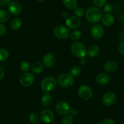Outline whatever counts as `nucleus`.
Instances as JSON below:
<instances>
[{
    "mask_svg": "<svg viewBox=\"0 0 124 124\" xmlns=\"http://www.w3.org/2000/svg\"><path fill=\"white\" fill-rule=\"evenodd\" d=\"M104 70L107 72H113L117 70L118 68V65L115 61L109 60L104 64Z\"/></svg>",
    "mask_w": 124,
    "mask_h": 124,
    "instance_id": "nucleus-16",
    "label": "nucleus"
},
{
    "mask_svg": "<svg viewBox=\"0 0 124 124\" xmlns=\"http://www.w3.org/2000/svg\"><path fill=\"white\" fill-rule=\"evenodd\" d=\"M91 34L95 39H101L104 35V29L102 25L95 24L91 28Z\"/></svg>",
    "mask_w": 124,
    "mask_h": 124,
    "instance_id": "nucleus-9",
    "label": "nucleus"
},
{
    "mask_svg": "<svg viewBox=\"0 0 124 124\" xmlns=\"http://www.w3.org/2000/svg\"><path fill=\"white\" fill-rule=\"evenodd\" d=\"M78 94L79 97L82 99L89 100L93 96V91L89 86L83 85L80 86L78 88Z\"/></svg>",
    "mask_w": 124,
    "mask_h": 124,
    "instance_id": "nucleus-6",
    "label": "nucleus"
},
{
    "mask_svg": "<svg viewBox=\"0 0 124 124\" xmlns=\"http://www.w3.org/2000/svg\"><path fill=\"white\" fill-rule=\"evenodd\" d=\"M123 29H124V23L123 24Z\"/></svg>",
    "mask_w": 124,
    "mask_h": 124,
    "instance_id": "nucleus-42",
    "label": "nucleus"
},
{
    "mask_svg": "<svg viewBox=\"0 0 124 124\" xmlns=\"http://www.w3.org/2000/svg\"><path fill=\"white\" fill-rule=\"evenodd\" d=\"M118 51L122 55H124V41L119 44L118 46Z\"/></svg>",
    "mask_w": 124,
    "mask_h": 124,
    "instance_id": "nucleus-35",
    "label": "nucleus"
},
{
    "mask_svg": "<svg viewBox=\"0 0 124 124\" xmlns=\"http://www.w3.org/2000/svg\"><path fill=\"white\" fill-rule=\"evenodd\" d=\"M9 15L7 11L0 9V23H6L9 20Z\"/></svg>",
    "mask_w": 124,
    "mask_h": 124,
    "instance_id": "nucleus-25",
    "label": "nucleus"
},
{
    "mask_svg": "<svg viewBox=\"0 0 124 124\" xmlns=\"http://www.w3.org/2000/svg\"><path fill=\"white\" fill-rule=\"evenodd\" d=\"M20 70L23 72H28L30 69H31V65H30L29 62H28L27 61H23L21 63H20Z\"/></svg>",
    "mask_w": 124,
    "mask_h": 124,
    "instance_id": "nucleus-26",
    "label": "nucleus"
},
{
    "mask_svg": "<svg viewBox=\"0 0 124 124\" xmlns=\"http://www.w3.org/2000/svg\"><path fill=\"white\" fill-rule=\"evenodd\" d=\"M87 20L92 23H97L102 19V12L97 7H91L87 9L85 13Z\"/></svg>",
    "mask_w": 124,
    "mask_h": 124,
    "instance_id": "nucleus-1",
    "label": "nucleus"
},
{
    "mask_svg": "<svg viewBox=\"0 0 124 124\" xmlns=\"http://www.w3.org/2000/svg\"><path fill=\"white\" fill-rule=\"evenodd\" d=\"M70 113L71 114V116H77L78 114V110L75 108H71Z\"/></svg>",
    "mask_w": 124,
    "mask_h": 124,
    "instance_id": "nucleus-37",
    "label": "nucleus"
},
{
    "mask_svg": "<svg viewBox=\"0 0 124 124\" xmlns=\"http://www.w3.org/2000/svg\"><path fill=\"white\" fill-rule=\"evenodd\" d=\"M98 124H115V122L112 119L107 118V119H103L102 121L99 122Z\"/></svg>",
    "mask_w": 124,
    "mask_h": 124,
    "instance_id": "nucleus-33",
    "label": "nucleus"
},
{
    "mask_svg": "<svg viewBox=\"0 0 124 124\" xmlns=\"http://www.w3.org/2000/svg\"><path fill=\"white\" fill-rule=\"evenodd\" d=\"M116 95L113 92H108L105 93L102 97L103 103L107 107L113 106L116 103Z\"/></svg>",
    "mask_w": 124,
    "mask_h": 124,
    "instance_id": "nucleus-11",
    "label": "nucleus"
},
{
    "mask_svg": "<svg viewBox=\"0 0 124 124\" xmlns=\"http://www.w3.org/2000/svg\"><path fill=\"white\" fill-rule=\"evenodd\" d=\"M31 71L34 74H40L43 71L44 69V65L42 63L39 62H34L31 66Z\"/></svg>",
    "mask_w": 124,
    "mask_h": 124,
    "instance_id": "nucleus-19",
    "label": "nucleus"
},
{
    "mask_svg": "<svg viewBox=\"0 0 124 124\" xmlns=\"http://www.w3.org/2000/svg\"><path fill=\"white\" fill-rule=\"evenodd\" d=\"M54 34L57 39L64 40L68 39L70 36V31L67 27L60 25L55 27L54 30Z\"/></svg>",
    "mask_w": 124,
    "mask_h": 124,
    "instance_id": "nucleus-5",
    "label": "nucleus"
},
{
    "mask_svg": "<svg viewBox=\"0 0 124 124\" xmlns=\"http://www.w3.org/2000/svg\"><path fill=\"white\" fill-rule=\"evenodd\" d=\"M41 104L45 107H49L52 103V98L48 93H46L42 96L41 99Z\"/></svg>",
    "mask_w": 124,
    "mask_h": 124,
    "instance_id": "nucleus-21",
    "label": "nucleus"
},
{
    "mask_svg": "<svg viewBox=\"0 0 124 124\" xmlns=\"http://www.w3.org/2000/svg\"><path fill=\"white\" fill-rule=\"evenodd\" d=\"M40 120L45 124H51L54 120V114L51 110L45 109L40 113Z\"/></svg>",
    "mask_w": 124,
    "mask_h": 124,
    "instance_id": "nucleus-8",
    "label": "nucleus"
},
{
    "mask_svg": "<svg viewBox=\"0 0 124 124\" xmlns=\"http://www.w3.org/2000/svg\"><path fill=\"white\" fill-rule=\"evenodd\" d=\"M8 11L10 14L14 15H17L21 14L22 11V6L16 1H12L8 5Z\"/></svg>",
    "mask_w": 124,
    "mask_h": 124,
    "instance_id": "nucleus-12",
    "label": "nucleus"
},
{
    "mask_svg": "<svg viewBox=\"0 0 124 124\" xmlns=\"http://www.w3.org/2000/svg\"><path fill=\"white\" fill-rule=\"evenodd\" d=\"M38 1H40V2H43V1H45V0H37Z\"/></svg>",
    "mask_w": 124,
    "mask_h": 124,
    "instance_id": "nucleus-41",
    "label": "nucleus"
},
{
    "mask_svg": "<svg viewBox=\"0 0 124 124\" xmlns=\"http://www.w3.org/2000/svg\"><path fill=\"white\" fill-rule=\"evenodd\" d=\"M4 75H5V71H4V70L3 68L0 66V80L4 77Z\"/></svg>",
    "mask_w": 124,
    "mask_h": 124,
    "instance_id": "nucleus-38",
    "label": "nucleus"
},
{
    "mask_svg": "<svg viewBox=\"0 0 124 124\" xmlns=\"http://www.w3.org/2000/svg\"><path fill=\"white\" fill-rule=\"evenodd\" d=\"M87 63L86 60L85 59V58H82L80 60V64L82 65H85Z\"/></svg>",
    "mask_w": 124,
    "mask_h": 124,
    "instance_id": "nucleus-39",
    "label": "nucleus"
},
{
    "mask_svg": "<svg viewBox=\"0 0 124 124\" xmlns=\"http://www.w3.org/2000/svg\"><path fill=\"white\" fill-rule=\"evenodd\" d=\"M62 15L63 17L64 18H66L68 16V13L66 12H63L62 13Z\"/></svg>",
    "mask_w": 124,
    "mask_h": 124,
    "instance_id": "nucleus-40",
    "label": "nucleus"
},
{
    "mask_svg": "<svg viewBox=\"0 0 124 124\" xmlns=\"http://www.w3.org/2000/svg\"><path fill=\"white\" fill-rule=\"evenodd\" d=\"M57 83V81L54 77H47L42 80L40 83V86L43 91L49 93L55 88Z\"/></svg>",
    "mask_w": 124,
    "mask_h": 124,
    "instance_id": "nucleus-3",
    "label": "nucleus"
},
{
    "mask_svg": "<svg viewBox=\"0 0 124 124\" xmlns=\"http://www.w3.org/2000/svg\"><path fill=\"white\" fill-rule=\"evenodd\" d=\"M110 76L108 74L105 72H101L96 77V81L99 85H104L108 83L110 81Z\"/></svg>",
    "mask_w": 124,
    "mask_h": 124,
    "instance_id": "nucleus-15",
    "label": "nucleus"
},
{
    "mask_svg": "<svg viewBox=\"0 0 124 124\" xmlns=\"http://www.w3.org/2000/svg\"><path fill=\"white\" fill-rule=\"evenodd\" d=\"M107 0H93V4L97 8H101L105 6Z\"/></svg>",
    "mask_w": 124,
    "mask_h": 124,
    "instance_id": "nucleus-31",
    "label": "nucleus"
},
{
    "mask_svg": "<svg viewBox=\"0 0 124 124\" xmlns=\"http://www.w3.org/2000/svg\"><path fill=\"white\" fill-rule=\"evenodd\" d=\"M6 27L3 24L0 23V36L4 35L5 33L6 32Z\"/></svg>",
    "mask_w": 124,
    "mask_h": 124,
    "instance_id": "nucleus-34",
    "label": "nucleus"
},
{
    "mask_svg": "<svg viewBox=\"0 0 124 124\" xmlns=\"http://www.w3.org/2000/svg\"><path fill=\"white\" fill-rule=\"evenodd\" d=\"M71 51L76 57L78 58H84L86 55V49L85 46L80 41L74 42L71 45Z\"/></svg>",
    "mask_w": 124,
    "mask_h": 124,
    "instance_id": "nucleus-2",
    "label": "nucleus"
},
{
    "mask_svg": "<svg viewBox=\"0 0 124 124\" xmlns=\"http://www.w3.org/2000/svg\"><path fill=\"white\" fill-rule=\"evenodd\" d=\"M22 26V21L18 18H15L12 19L10 23V28L14 31L20 29Z\"/></svg>",
    "mask_w": 124,
    "mask_h": 124,
    "instance_id": "nucleus-20",
    "label": "nucleus"
},
{
    "mask_svg": "<svg viewBox=\"0 0 124 124\" xmlns=\"http://www.w3.org/2000/svg\"><path fill=\"white\" fill-rule=\"evenodd\" d=\"M9 57V53L6 49H0V62H5Z\"/></svg>",
    "mask_w": 124,
    "mask_h": 124,
    "instance_id": "nucleus-24",
    "label": "nucleus"
},
{
    "mask_svg": "<svg viewBox=\"0 0 124 124\" xmlns=\"http://www.w3.org/2000/svg\"><path fill=\"white\" fill-rule=\"evenodd\" d=\"M12 0H0V7H4L11 3Z\"/></svg>",
    "mask_w": 124,
    "mask_h": 124,
    "instance_id": "nucleus-36",
    "label": "nucleus"
},
{
    "mask_svg": "<svg viewBox=\"0 0 124 124\" xmlns=\"http://www.w3.org/2000/svg\"><path fill=\"white\" fill-rule=\"evenodd\" d=\"M26 124H30V123H26Z\"/></svg>",
    "mask_w": 124,
    "mask_h": 124,
    "instance_id": "nucleus-43",
    "label": "nucleus"
},
{
    "mask_svg": "<svg viewBox=\"0 0 124 124\" xmlns=\"http://www.w3.org/2000/svg\"><path fill=\"white\" fill-rule=\"evenodd\" d=\"M100 52H101V49L99 46L98 45H93L88 48L87 54H88V55L91 58H94L99 54Z\"/></svg>",
    "mask_w": 124,
    "mask_h": 124,
    "instance_id": "nucleus-17",
    "label": "nucleus"
},
{
    "mask_svg": "<svg viewBox=\"0 0 124 124\" xmlns=\"http://www.w3.org/2000/svg\"><path fill=\"white\" fill-rule=\"evenodd\" d=\"M114 10V6L111 4H107L104 7V11L107 14H111Z\"/></svg>",
    "mask_w": 124,
    "mask_h": 124,
    "instance_id": "nucleus-32",
    "label": "nucleus"
},
{
    "mask_svg": "<svg viewBox=\"0 0 124 124\" xmlns=\"http://www.w3.org/2000/svg\"><path fill=\"white\" fill-rule=\"evenodd\" d=\"M62 124H73V117L72 116L69 115H65L63 117V118L62 119Z\"/></svg>",
    "mask_w": 124,
    "mask_h": 124,
    "instance_id": "nucleus-28",
    "label": "nucleus"
},
{
    "mask_svg": "<svg viewBox=\"0 0 124 124\" xmlns=\"http://www.w3.org/2000/svg\"><path fill=\"white\" fill-rule=\"evenodd\" d=\"M55 57L52 54L47 53L43 57V64L47 68H51L55 64Z\"/></svg>",
    "mask_w": 124,
    "mask_h": 124,
    "instance_id": "nucleus-14",
    "label": "nucleus"
},
{
    "mask_svg": "<svg viewBox=\"0 0 124 124\" xmlns=\"http://www.w3.org/2000/svg\"><path fill=\"white\" fill-rule=\"evenodd\" d=\"M55 110L60 115H67L70 113L71 107L69 103L65 101H60L57 104Z\"/></svg>",
    "mask_w": 124,
    "mask_h": 124,
    "instance_id": "nucleus-10",
    "label": "nucleus"
},
{
    "mask_svg": "<svg viewBox=\"0 0 124 124\" xmlns=\"http://www.w3.org/2000/svg\"><path fill=\"white\" fill-rule=\"evenodd\" d=\"M63 4L68 9H74L77 6V0H63Z\"/></svg>",
    "mask_w": 124,
    "mask_h": 124,
    "instance_id": "nucleus-22",
    "label": "nucleus"
},
{
    "mask_svg": "<svg viewBox=\"0 0 124 124\" xmlns=\"http://www.w3.org/2000/svg\"><path fill=\"white\" fill-rule=\"evenodd\" d=\"M34 76L31 72H25L23 74L20 78V82L24 87L31 86L34 82Z\"/></svg>",
    "mask_w": 124,
    "mask_h": 124,
    "instance_id": "nucleus-7",
    "label": "nucleus"
},
{
    "mask_svg": "<svg viewBox=\"0 0 124 124\" xmlns=\"http://www.w3.org/2000/svg\"><path fill=\"white\" fill-rule=\"evenodd\" d=\"M102 23L104 26H111L114 22V17L111 14H106L102 17Z\"/></svg>",
    "mask_w": 124,
    "mask_h": 124,
    "instance_id": "nucleus-18",
    "label": "nucleus"
},
{
    "mask_svg": "<svg viewBox=\"0 0 124 124\" xmlns=\"http://www.w3.org/2000/svg\"><path fill=\"white\" fill-rule=\"evenodd\" d=\"M29 120L32 124H39L40 122V117L35 113H32L29 116Z\"/></svg>",
    "mask_w": 124,
    "mask_h": 124,
    "instance_id": "nucleus-23",
    "label": "nucleus"
},
{
    "mask_svg": "<svg viewBox=\"0 0 124 124\" xmlns=\"http://www.w3.org/2000/svg\"><path fill=\"white\" fill-rule=\"evenodd\" d=\"M70 73H71V75L72 77H77L81 73L80 67L78 66H77V65H75V66H72L71 69Z\"/></svg>",
    "mask_w": 124,
    "mask_h": 124,
    "instance_id": "nucleus-27",
    "label": "nucleus"
},
{
    "mask_svg": "<svg viewBox=\"0 0 124 124\" xmlns=\"http://www.w3.org/2000/svg\"><path fill=\"white\" fill-rule=\"evenodd\" d=\"M66 24L69 28L75 29L78 28L80 25V20L77 16H70L66 20Z\"/></svg>",
    "mask_w": 124,
    "mask_h": 124,
    "instance_id": "nucleus-13",
    "label": "nucleus"
},
{
    "mask_svg": "<svg viewBox=\"0 0 124 124\" xmlns=\"http://www.w3.org/2000/svg\"><path fill=\"white\" fill-rule=\"evenodd\" d=\"M57 83L62 88H70L74 83L73 77L67 73L62 74L58 76Z\"/></svg>",
    "mask_w": 124,
    "mask_h": 124,
    "instance_id": "nucleus-4",
    "label": "nucleus"
},
{
    "mask_svg": "<svg viewBox=\"0 0 124 124\" xmlns=\"http://www.w3.org/2000/svg\"><path fill=\"white\" fill-rule=\"evenodd\" d=\"M81 37V32L80 31L76 30V31H73L71 34L70 35V38L73 40H77L80 38Z\"/></svg>",
    "mask_w": 124,
    "mask_h": 124,
    "instance_id": "nucleus-30",
    "label": "nucleus"
},
{
    "mask_svg": "<svg viewBox=\"0 0 124 124\" xmlns=\"http://www.w3.org/2000/svg\"><path fill=\"white\" fill-rule=\"evenodd\" d=\"M74 12L76 16L77 17L80 18L84 15L85 12L83 8H80V7H76L74 9Z\"/></svg>",
    "mask_w": 124,
    "mask_h": 124,
    "instance_id": "nucleus-29",
    "label": "nucleus"
}]
</instances>
